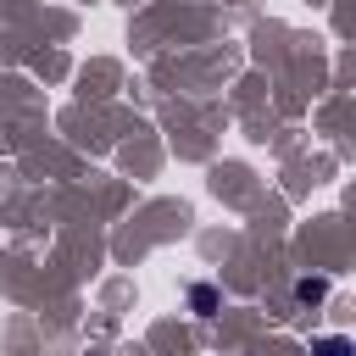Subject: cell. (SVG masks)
Here are the masks:
<instances>
[{"mask_svg":"<svg viewBox=\"0 0 356 356\" xmlns=\"http://www.w3.org/2000/svg\"><path fill=\"white\" fill-rule=\"evenodd\" d=\"M189 306H195V317H211V312H217V289H211V284H195V289H189Z\"/></svg>","mask_w":356,"mask_h":356,"instance_id":"1","label":"cell"},{"mask_svg":"<svg viewBox=\"0 0 356 356\" xmlns=\"http://www.w3.org/2000/svg\"><path fill=\"white\" fill-rule=\"evenodd\" d=\"M295 295H300V300H306V306H312V300H323V295H328V284H323V278H306V284H300V289H295Z\"/></svg>","mask_w":356,"mask_h":356,"instance_id":"3","label":"cell"},{"mask_svg":"<svg viewBox=\"0 0 356 356\" xmlns=\"http://www.w3.org/2000/svg\"><path fill=\"white\" fill-rule=\"evenodd\" d=\"M312 356H356V350H350V339L328 334V339H317V345H312Z\"/></svg>","mask_w":356,"mask_h":356,"instance_id":"2","label":"cell"}]
</instances>
